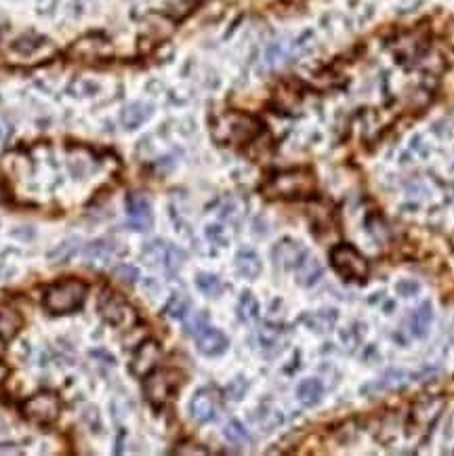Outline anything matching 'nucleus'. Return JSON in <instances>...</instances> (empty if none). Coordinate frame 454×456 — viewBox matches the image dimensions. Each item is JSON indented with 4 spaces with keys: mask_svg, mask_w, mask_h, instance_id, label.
<instances>
[{
    "mask_svg": "<svg viewBox=\"0 0 454 456\" xmlns=\"http://www.w3.org/2000/svg\"><path fill=\"white\" fill-rule=\"evenodd\" d=\"M259 315V301L253 292H244L238 301V317L242 322H253Z\"/></svg>",
    "mask_w": 454,
    "mask_h": 456,
    "instance_id": "25",
    "label": "nucleus"
},
{
    "mask_svg": "<svg viewBox=\"0 0 454 456\" xmlns=\"http://www.w3.org/2000/svg\"><path fill=\"white\" fill-rule=\"evenodd\" d=\"M24 414L36 423V425H51L57 420L59 412H61V402L55 393L51 391H42L32 395L26 404H24Z\"/></svg>",
    "mask_w": 454,
    "mask_h": 456,
    "instance_id": "6",
    "label": "nucleus"
},
{
    "mask_svg": "<svg viewBox=\"0 0 454 456\" xmlns=\"http://www.w3.org/2000/svg\"><path fill=\"white\" fill-rule=\"evenodd\" d=\"M86 297V286L80 280H63L53 284L45 292V307L53 313H72L76 311Z\"/></svg>",
    "mask_w": 454,
    "mask_h": 456,
    "instance_id": "3",
    "label": "nucleus"
},
{
    "mask_svg": "<svg viewBox=\"0 0 454 456\" xmlns=\"http://www.w3.org/2000/svg\"><path fill=\"white\" fill-rule=\"evenodd\" d=\"M196 345H198V352L202 356H208V358H217L221 354L227 352V345H230V340H227V336L217 330V328H210L206 326L204 330H200L196 334Z\"/></svg>",
    "mask_w": 454,
    "mask_h": 456,
    "instance_id": "13",
    "label": "nucleus"
},
{
    "mask_svg": "<svg viewBox=\"0 0 454 456\" xmlns=\"http://www.w3.org/2000/svg\"><path fill=\"white\" fill-rule=\"evenodd\" d=\"M173 454H181V456H204V454H208V450H206L204 446H200V443L183 441V443H179V446L173 450Z\"/></svg>",
    "mask_w": 454,
    "mask_h": 456,
    "instance_id": "32",
    "label": "nucleus"
},
{
    "mask_svg": "<svg viewBox=\"0 0 454 456\" xmlns=\"http://www.w3.org/2000/svg\"><path fill=\"white\" fill-rule=\"evenodd\" d=\"M208 326V315L202 311V313H198V315H194L191 320H187V324H185V330L189 332V334H198L200 330H204Z\"/></svg>",
    "mask_w": 454,
    "mask_h": 456,
    "instance_id": "34",
    "label": "nucleus"
},
{
    "mask_svg": "<svg viewBox=\"0 0 454 456\" xmlns=\"http://www.w3.org/2000/svg\"><path fill=\"white\" fill-rule=\"evenodd\" d=\"M22 315L11 309V307H5V309H0V336H3L5 340L7 338H13L19 328H22Z\"/></svg>",
    "mask_w": 454,
    "mask_h": 456,
    "instance_id": "20",
    "label": "nucleus"
},
{
    "mask_svg": "<svg viewBox=\"0 0 454 456\" xmlns=\"http://www.w3.org/2000/svg\"><path fill=\"white\" fill-rule=\"evenodd\" d=\"M309 257L307 249L297 242V240H290V238H284L280 240L274 249H272V259L278 267L282 269H297L305 259Z\"/></svg>",
    "mask_w": 454,
    "mask_h": 456,
    "instance_id": "10",
    "label": "nucleus"
},
{
    "mask_svg": "<svg viewBox=\"0 0 454 456\" xmlns=\"http://www.w3.org/2000/svg\"><path fill=\"white\" fill-rule=\"evenodd\" d=\"M86 259L95 265H105L109 263L111 257H116V242H107V240H95L86 246Z\"/></svg>",
    "mask_w": 454,
    "mask_h": 456,
    "instance_id": "18",
    "label": "nucleus"
},
{
    "mask_svg": "<svg viewBox=\"0 0 454 456\" xmlns=\"http://www.w3.org/2000/svg\"><path fill=\"white\" fill-rule=\"evenodd\" d=\"M441 406H444V402L437 398H427V400L416 402L410 410V423L416 427H431L437 420Z\"/></svg>",
    "mask_w": 454,
    "mask_h": 456,
    "instance_id": "14",
    "label": "nucleus"
},
{
    "mask_svg": "<svg viewBox=\"0 0 454 456\" xmlns=\"http://www.w3.org/2000/svg\"><path fill=\"white\" fill-rule=\"evenodd\" d=\"M246 389H249V383L242 377H238V379H234L230 385H227L225 393H227V398H230V400H242Z\"/></svg>",
    "mask_w": 454,
    "mask_h": 456,
    "instance_id": "33",
    "label": "nucleus"
},
{
    "mask_svg": "<svg viewBox=\"0 0 454 456\" xmlns=\"http://www.w3.org/2000/svg\"><path fill=\"white\" fill-rule=\"evenodd\" d=\"M3 354H5V338L0 336V356H3Z\"/></svg>",
    "mask_w": 454,
    "mask_h": 456,
    "instance_id": "39",
    "label": "nucleus"
},
{
    "mask_svg": "<svg viewBox=\"0 0 454 456\" xmlns=\"http://www.w3.org/2000/svg\"><path fill=\"white\" fill-rule=\"evenodd\" d=\"M322 395H324V385H322L318 379H305V381H301L299 387H297V398H299V402H301L303 406H315V404H320Z\"/></svg>",
    "mask_w": 454,
    "mask_h": 456,
    "instance_id": "19",
    "label": "nucleus"
},
{
    "mask_svg": "<svg viewBox=\"0 0 454 456\" xmlns=\"http://www.w3.org/2000/svg\"><path fill=\"white\" fill-rule=\"evenodd\" d=\"M45 42H47V40L40 38V36H30V34H26V36H19V38L13 42V51L19 53V55H32V53H36Z\"/></svg>",
    "mask_w": 454,
    "mask_h": 456,
    "instance_id": "26",
    "label": "nucleus"
},
{
    "mask_svg": "<svg viewBox=\"0 0 454 456\" xmlns=\"http://www.w3.org/2000/svg\"><path fill=\"white\" fill-rule=\"evenodd\" d=\"M162 362V349L156 340H150L146 338L141 345H137L135 349V356L131 360V372L137 377V379H146L148 375H152L158 364Z\"/></svg>",
    "mask_w": 454,
    "mask_h": 456,
    "instance_id": "9",
    "label": "nucleus"
},
{
    "mask_svg": "<svg viewBox=\"0 0 454 456\" xmlns=\"http://www.w3.org/2000/svg\"><path fill=\"white\" fill-rule=\"evenodd\" d=\"M7 377H9V368L5 364H0V383H3Z\"/></svg>",
    "mask_w": 454,
    "mask_h": 456,
    "instance_id": "37",
    "label": "nucleus"
},
{
    "mask_svg": "<svg viewBox=\"0 0 454 456\" xmlns=\"http://www.w3.org/2000/svg\"><path fill=\"white\" fill-rule=\"evenodd\" d=\"M330 263L334 272L345 280H364L370 272L368 261L352 244H336L330 251Z\"/></svg>",
    "mask_w": 454,
    "mask_h": 456,
    "instance_id": "4",
    "label": "nucleus"
},
{
    "mask_svg": "<svg viewBox=\"0 0 454 456\" xmlns=\"http://www.w3.org/2000/svg\"><path fill=\"white\" fill-rule=\"evenodd\" d=\"M111 274H114V278H116L118 282H123L127 286H133L139 280V269L135 265H129V263L116 265V267L111 269Z\"/></svg>",
    "mask_w": 454,
    "mask_h": 456,
    "instance_id": "28",
    "label": "nucleus"
},
{
    "mask_svg": "<svg viewBox=\"0 0 454 456\" xmlns=\"http://www.w3.org/2000/svg\"><path fill=\"white\" fill-rule=\"evenodd\" d=\"M152 111H154V109H152V105H148V103H131L129 107H125L123 116H120L123 127L129 129V131L141 127V125L152 116Z\"/></svg>",
    "mask_w": 454,
    "mask_h": 456,
    "instance_id": "16",
    "label": "nucleus"
},
{
    "mask_svg": "<svg viewBox=\"0 0 454 456\" xmlns=\"http://www.w3.org/2000/svg\"><path fill=\"white\" fill-rule=\"evenodd\" d=\"M196 286H198V290L202 294H206L210 299H214V297H219L223 292V282L212 274H198L196 276Z\"/></svg>",
    "mask_w": 454,
    "mask_h": 456,
    "instance_id": "24",
    "label": "nucleus"
},
{
    "mask_svg": "<svg viewBox=\"0 0 454 456\" xmlns=\"http://www.w3.org/2000/svg\"><path fill=\"white\" fill-rule=\"evenodd\" d=\"M398 292H400L402 297H414V294L418 292V282H414V280H402V282L398 284Z\"/></svg>",
    "mask_w": 454,
    "mask_h": 456,
    "instance_id": "35",
    "label": "nucleus"
},
{
    "mask_svg": "<svg viewBox=\"0 0 454 456\" xmlns=\"http://www.w3.org/2000/svg\"><path fill=\"white\" fill-rule=\"evenodd\" d=\"M431 322H433V307H431V303H423L410 313L408 328L416 338H423V336H427V332L431 328Z\"/></svg>",
    "mask_w": 454,
    "mask_h": 456,
    "instance_id": "15",
    "label": "nucleus"
},
{
    "mask_svg": "<svg viewBox=\"0 0 454 456\" xmlns=\"http://www.w3.org/2000/svg\"><path fill=\"white\" fill-rule=\"evenodd\" d=\"M101 315L107 324L118 326V328H131L137 322L135 309L116 292H105L99 301Z\"/></svg>",
    "mask_w": 454,
    "mask_h": 456,
    "instance_id": "5",
    "label": "nucleus"
},
{
    "mask_svg": "<svg viewBox=\"0 0 454 456\" xmlns=\"http://www.w3.org/2000/svg\"><path fill=\"white\" fill-rule=\"evenodd\" d=\"M189 307H191L189 297L183 294V292H175V294L169 299L164 311H166V315H171V317H175V320H181V317H185V315L189 313Z\"/></svg>",
    "mask_w": 454,
    "mask_h": 456,
    "instance_id": "22",
    "label": "nucleus"
},
{
    "mask_svg": "<svg viewBox=\"0 0 454 456\" xmlns=\"http://www.w3.org/2000/svg\"><path fill=\"white\" fill-rule=\"evenodd\" d=\"M263 265H261V259L257 253L253 251H240L236 255V272L246 278V280H255L259 274H261Z\"/></svg>",
    "mask_w": 454,
    "mask_h": 456,
    "instance_id": "17",
    "label": "nucleus"
},
{
    "mask_svg": "<svg viewBox=\"0 0 454 456\" xmlns=\"http://www.w3.org/2000/svg\"><path fill=\"white\" fill-rule=\"evenodd\" d=\"M0 452H17L13 446H0Z\"/></svg>",
    "mask_w": 454,
    "mask_h": 456,
    "instance_id": "38",
    "label": "nucleus"
},
{
    "mask_svg": "<svg viewBox=\"0 0 454 456\" xmlns=\"http://www.w3.org/2000/svg\"><path fill=\"white\" fill-rule=\"evenodd\" d=\"M263 194L274 200H303L315 194V177L305 168H290L276 173Z\"/></svg>",
    "mask_w": 454,
    "mask_h": 456,
    "instance_id": "2",
    "label": "nucleus"
},
{
    "mask_svg": "<svg viewBox=\"0 0 454 456\" xmlns=\"http://www.w3.org/2000/svg\"><path fill=\"white\" fill-rule=\"evenodd\" d=\"M206 236H208L212 242H217V244L225 246V236H223V230H221L219 225H210L208 230H206Z\"/></svg>",
    "mask_w": 454,
    "mask_h": 456,
    "instance_id": "36",
    "label": "nucleus"
},
{
    "mask_svg": "<svg viewBox=\"0 0 454 456\" xmlns=\"http://www.w3.org/2000/svg\"><path fill=\"white\" fill-rule=\"evenodd\" d=\"M223 435H225L227 441L234 443V446H246L251 441V435H249L246 427L240 420H230V423H227L225 429H223Z\"/></svg>",
    "mask_w": 454,
    "mask_h": 456,
    "instance_id": "23",
    "label": "nucleus"
},
{
    "mask_svg": "<svg viewBox=\"0 0 454 456\" xmlns=\"http://www.w3.org/2000/svg\"><path fill=\"white\" fill-rule=\"evenodd\" d=\"M76 238H70V240H65V242H61L57 249H53L51 253H49V259L53 261V263H68L70 261V257L74 255V251H76Z\"/></svg>",
    "mask_w": 454,
    "mask_h": 456,
    "instance_id": "29",
    "label": "nucleus"
},
{
    "mask_svg": "<svg viewBox=\"0 0 454 456\" xmlns=\"http://www.w3.org/2000/svg\"><path fill=\"white\" fill-rule=\"evenodd\" d=\"M217 408H219L217 393L212 389H200L194 393L189 402V416L196 423H208L217 416Z\"/></svg>",
    "mask_w": 454,
    "mask_h": 456,
    "instance_id": "11",
    "label": "nucleus"
},
{
    "mask_svg": "<svg viewBox=\"0 0 454 456\" xmlns=\"http://www.w3.org/2000/svg\"><path fill=\"white\" fill-rule=\"evenodd\" d=\"M263 133L261 123L244 111H227L214 120L212 135L221 143H253Z\"/></svg>",
    "mask_w": 454,
    "mask_h": 456,
    "instance_id": "1",
    "label": "nucleus"
},
{
    "mask_svg": "<svg viewBox=\"0 0 454 456\" xmlns=\"http://www.w3.org/2000/svg\"><path fill=\"white\" fill-rule=\"evenodd\" d=\"M179 383V375L173 372V370H154L152 375L146 377V385H143V391H146V398L152 406L160 408L169 402L171 393L175 391Z\"/></svg>",
    "mask_w": 454,
    "mask_h": 456,
    "instance_id": "7",
    "label": "nucleus"
},
{
    "mask_svg": "<svg viewBox=\"0 0 454 456\" xmlns=\"http://www.w3.org/2000/svg\"><path fill=\"white\" fill-rule=\"evenodd\" d=\"M127 212H129V221L133 225V230H148L152 225V204L148 200V196L143 194H129L127 198Z\"/></svg>",
    "mask_w": 454,
    "mask_h": 456,
    "instance_id": "12",
    "label": "nucleus"
},
{
    "mask_svg": "<svg viewBox=\"0 0 454 456\" xmlns=\"http://www.w3.org/2000/svg\"><path fill=\"white\" fill-rule=\"evenodd\" d=\"M68 55L72 59H80V61H101V59L111 55V45L107 42V38H103L99 34H88V36L78 38L70 47Z\"/></svg>",
    "mask_w": 454,
    "mask_h": 456,
    "instance_id": "8",
    "label": "nucleus"
},
{
    "mask_svg": "<svg viewBox=\"0 0 454 456\" xmlns=\"http://www.w3.org/2000/svg\"><path fill=\"white\" fill-rule=\"evenodd\" d=\"M164 253H166V242L162 240H152L146 244L143 249V259L152 265L156 263H164Z\"/></svg>",
    "mask_w": 454,
    "mask_h": 456,
    "instance_id": "27",
    "label": "nucleus"
},
{
    "mask_svg": "<svg viewBox=\"0 0 454 456\" xmlns=\"http://www.w3.org/2000/svg\"><path fill=\"white\" fill-rule=\"evenodd\" d=\"M183 261H185V253L181 251V249H177L175 244H166V253H164V267L169 269V272H177L181 265H183Z\"/></svg>",
    "mask_w": 454,
    "mask_h": 456,
    "instance_id": "30",
    "label": "nucleus"
},
{
    "mask_svg": "<svg viewBox=\"0 0 454 456\" xmlns=\"http://www.w3.org/2000/svg\"><path fill=\"white\" fill-rule=\"evenodd\" d=\"M282 334V328L280 326H274V324H265L259 332L261 336V343L263 347H269V345H276L278 343V336Z\"/></svg>",
    "mask_w": 454,
    "mask_h": 456,
    "instance_id": "31",
    "label": "nucleus"
},
{
    "mask_svg": "<svg viewBox=\"0 0 454 456\" xmlns=\"http://www.w3.org/2000/svg\"><path fill=\"white\" fill-rule=\"evenodd\" d=\"M320 278H322V265L315 259H311V257H307L297 267V282L301 286H313Z\"/></svg>",
    "mask_w": 454,
    "mask_h": 456,
    "instance_id": "21",
    "label": "nucleus"
}]
</instances>
